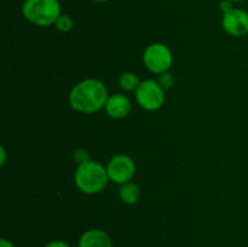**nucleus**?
<instances>
[{
	"label": "nucleus",
	"instance_id": "1",
	"mask_svg": "<svg viewBox=\"0 0 248 247\" xmlns=\"http://www.w3.org/2000/svg\"><path fill=\"white\" fill-rule=\"evenodd\" d=\"M108 98V89L98 79H85L78 82L68 96L70 107L81 114H93L104 109Z\"/></svg>",
	"mask_w": 248,
	"mask_h": 247
},
{
	"label": "nucleus",
	"instance_id": "2",
	"mask_svg": "<svg viewBox=\"0 0 248 247\" xmlns=\"http://www.w3.org/2000/svg\"><path fill=\"white\" fill-rule=\"evenodd\" d=\"M109 182L107 167L94 160L78 165L74 173V183L81 193L94 195L104 190Z\"/></svg>",
	"mask_w": 248,
	"mask_h": 247
},
{
	"label": "nucleus",
	"instance_id": "3",
	"mask_svg": "<svg viewBox=\"0 0 248 247\" xmlns=\"http://www.w3.org/2000/svg\"><path fill=\"white\" fill-rule=\"evenodd\" d=\"M22 15L29 23L38 27L52 26L62 15L60 0H24Z\"/></svg>",
	"mask_w": 248,
	"mask_h": 247
},
{
	"label": "nucleus",
	"instance_id": "4",
	"mask_svg": "<svg viewBox=\"0 0 248 247\" xmlns=\"http://www.w3.org/2000/svg\"><path fill=\"white\" fill-rule=\"evenodd\" d=\"M137 103L142 109L147 111H156L165 103V89L153 79L140 81L138 89L135 91Z\"/></svg>",
	"mask_w": 248,
	"mask_h": 247
},
{
	"label": "nucleus",
	"instance_id": "5",
	"mask_svg": "<svg viewBox=\"0 0 248 247\" xmlns=\"http://www.w3.org/2000/svg\"><path fill=\"white\" fill-rule=\"evenodd\" d=\"M143 63L150 73L162 74L169 72L173 64V55L167 45L162 43L150 44L143 53Z\"/></svg>",
	"mask_w": 248,
	"mask_h": 247
},
{
	"label": "nucleus",
	"instance_id": "6",
	"mask_svg": "<svg viewBox=\"0 0 248 247\" xmlns=\"http://www.w3.org/2000/svg\"><path fill=\"white\" fill-rule=\"evenodd\" d=\"M109 181L115 184H124L132 181L136 174V164L128 155L119 154L111 157L107 165Z\"/></svg>",
	"mask_w": 248,
	"mask_h": 247
},
{
	"label": "nucleus",
	"instance_id": "7",
	"mask_svg": "<svg viewBox=\"0 0 248 247\" xmlns=\"http://www.w3.org/2000/svg\"><path fill=\"white\" fill-rule=\"evenodd\" d=\"M222 27L227 34L234 38L248 35V12L242 9H232L223 14Z\"/></svg>",
	"mask_w": 248,
	"mask_h": 247
},
{
	"label": "nucleus",
	"instance_id": "8",
	"mask_svg": "<svg viewBox=\"0 0 248 247\" xmlns=\"http://www.w3.org/2000/svg\"><path fill=\"white\" fill-rule=\"evenodd\" d=\"M104 109H106L108 116H110L111 119L120 120V119L126 118L131 113L132 104H131L130 98L126 94L114 93L109 96Z\"/></svg>",
	"mask_w": 248,
	"mask_h": 247
},
{
	"label": "nucleus",
	"instance_id": "9",
	"mask_svg": "<svg viewBox=\"0 0 248 247\" xmlns=\"http://www.w3.org/2000/svg\"><path fill=\"white\" fill-rule=\"evenodd\" d=\"M78 247H113V241L104 230L89 229L80 236Z\"/></svg>",
	"mask_w": 248,
	"mask_h": 247
},
{
	"label": "nucleus",
	"instance_id": "10",
	"mask_svg": "<svg viewBox=\"0 0 248 247\" xmlns=\"http://www.w3.org/2000/svg\"><path fill=\"white\" fill-rule=\"evenodd\" d=\"M119 196H120L121 201L126 203V205H136L138 200H140V189L132 181L127 182V183H124L120 185Z\"/></svg>",
	"mask_w": 248,
	"mask_h": 247
},
{
	"label": "nucleus",
	"instance_id": "11",
	"mask_svg": "<svg viewBox=\"0 0 248 247\" xmlns=\"http://www.w3.org/2000/svg\"><path fill=\"white\" fill-rule=\"evenodd\" d=\"M140 79L132 72H124L119 77V86L126 92H135L140 86Z\"/></svg>",
	"mask_w": 248,
	"mask_h": 247
},
{
	"label": "nucleus",
	"instance_id": "12",
	"mask_svg": "<svg viewBox=\"0 0 248 247\" xmlns=\"http://www.w3.org/2000/svg\"><path fill=\"white\" fill-rule=\"evenodd\" d=\"M55 26L56 28L60 31H62V33H67V31H70L73 29V27H74V21H73V18L70 16L62 14L58 17L57 21H56Z\"/></svg>",
	"mask_w": 248,
	"mask_h": 247
},
{
	"label": "nucleus",
	"instance_id": "13",
	"mask_svg": "<svg viewBox=\"0 0 248 247\" xmlns=\"http://www.w3.org/2000/svg\"><path fill=\"white\" fill-rule=\"evenodd\" d=\"M157 82H159L165 90H169L174 85V77L170 72H165L162 73V74H160Z\"/></svg>",
	"mask_w": 248,
	"mask_h": 247
},
{
	"label": "nucleus",
	"instance_id": "14",
	"mask_svg": "<svg viewBox=\"0 0 248 247\" xmlns=\"http://www.w3.org/2000/svg\"><path fill=\"white\" fill-rule=\"evenodd\" d=\"M73 157H74V161L77 162L78 165L82 164V162H86L89 159V154H87L86 150L84 149H77L74 152V155H73Z\"/></svg>",
	"mask_w": 248,
	"mask_h": 247
},
{
	"label": "nucleus",
	"instance_id": "15",
	"mask_svg": "<svg viewBox=\"0 0 248 247\" xmlns=\"http://www.w3.org/2000/svg\"><path fill=\"white\" fill-rule=\"evenodd\" d=\"M45 247H70V245L63 240H55V241L48 242Z\"/></svg>",
	"mask_w": 248,
	"mask_h": 247
},
{
	"label": "nucleus",
	"instance_id": "16",
	"mask_svg": "<svg viewBox=\"0 0 248 247\" xmlns=\"http://www.w3.org/2000/svg\"><path fill=\"white\" fill-rule=\"evenodd\" d=\"M232 9H234V7H232V2L229 0H224V1L220 2V10H222L223 14L229 12Z\"/></svg>",
	"mask_w": 248,
	"mask_h": 247
},
{
	"label": "nucleus",
	"instance_id": "17",
	"mask_svg": "<svg viewBox=\"0 0 248 247\" xmlns=\"http://www.w3.org/2000/svg\"><path fill=\"white\" fill-rule=\"evenodd\" d=\"M0 154H1V161H0V165L4 166L5 162H6V149L4 147L0 148Z\"/></svg>",
	"mask_w": 248,
	"mask_h": 247
},
{
	"label": "nucleus",
	"instance_id": "18",
	"mask_svg": "<svg viewBox=\"0 0 248 247\" xmlns=\"http://www.w3.org/2000/svg\"><path fill=\"white\" fill-rule=\"evenodd\" d=\"M0 247H15L10 240L7 239H1L0 240Z\"/></svg>",
	"mask_w": 248,
	"mask_h": 247
},
{
	"label": "nucleus",
	"instance_id": "19",
	"mask_svg": "<svg viewBox=\"0 0 248 247\" xmlns=\"http://www.w3.org/2000/svg\"><path fill=\"white\" fill-rule=\"evenodd\" d=\"M92 1H94V2H107V1H109V0H92Z\"/></svg>",
	"mask_w": 248,
	"mask_h": 247
},
{
	"label": "nucleus",
	"instance_id": "20",
	"mask_svg": "<svg viewBox=\"0 0 248 247\" xmlns=\"http://www.w3.org/2000/svg\"><path fill=\"white\" fill-rule=\"evenodd\" d=\"M229 1H232V2H241V1H244V0H229Z\"/></svg>",
	"mask_w": 248,
	"mask_h": 247
}]
</instances>
